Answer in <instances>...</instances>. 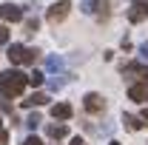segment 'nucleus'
Here are the masks:
<instances>
[{
  "label": "nucleus",
  "mask_w": 148,
  "mask_h": 145,
  "mask_svg": "<svg viewBox=\"0 0 148 145\" xmlns=\"http://www.w3.org/2000/svg\"><path fill=\"white\" fill-rule=\"evenodd\" d=\"M0 20H6V23H20V20H23V9L14 6V3H3V6H0Z\"/></svg>",
  "instance_id": "obj_4"
},
{
  "label": "nucleus",
  "mask_w": 148,
  "mask_h": 145,
  "mask_svg": "<svg viewBox=\"0 0 148 145\" xmlns=\"http://www.w3.org/2000/svg\"><path fill=\"white\" fill-rule=\"evenodd\" d=\"M128 97L134 100V103H145V85H143V83L131 85V88H128Z\"/></svg>",
  "instance_id": "obj_7"
},
{
  "label": "nucleus",
  "mask_w": 148,
  "mask_h": 145,
  "mask_svg": "<svg viewBox=\"0 0 148 145\" xmlns=\"http://www.w3.org/2000/svg\"><path fill=\"white\" fill-rule=\"evenodd\" d=\"M20 145H43V142H40L37 137H26V140H23V142H20Z\"/></svg>",
  "instance_id": "obj_18"
},
{
  "label": "nucleus",
  "mask_w": 148,
  "mask_h": 145,
  "mask_svg": "<svg viewBox=\"0 0 148 145\" xmlns=\"http://www.w3.org/2000/svg\"><path fill=\"white\" fill-rule=\"evenodd\" d=\"M140 57H143V60H148V43H143V46H140Z\"/></svg>",
  "instance_id": "obj_21"
},
{
  "label": "nucleus",
  "mask_w": 148,
  "mask_h": 145,
  "mask_svg": "<svg viewBox=\"0 0 148 145\" xmlns=\"http://www.w3.org/2000/svg\"><path fill=\"white\" fill-rule=\"evenodd\" d=\"M43 103H49V97H46V94H32L29 100H23V105H26V108H32V105H43Z\"/></svg>",
  "instance_id": "obj_11"
},
{
  "label": "nucleus",
  "mask_w": 148,
  "mask_h": 145,
  "mask_svg": "<svg viewBox=\"0 0 148 145\" xmlns=\"http://www.w3.org/2000/svg\"><path fill=\"white\" fill-rule=\"evenodd\" d=\"M123 122H125L128 131H140V128H143V120H140V117H134V114H123Z\"/></svg>",
  "instance_id": "obj_8"
},
{
  "label": "nucleus",
  "mask_w": 148,
  "mask_h": 145,
  "mask_svg": "<svg viewBox=\"0 0 148 145\" xmlns=\"http://www.w3.org/2000/svg\"><path fill=\"white\" fill-rule=\"evenodd\" d=\"M40 122H43V120H40V114H32V117H29V120H26V125L32 128V131H34V128L40 125Z\"/></svg>",
  "instance_id": "obj_16"
},
{
  "label": "nucleus",
  "mask_w": 148,
  "mask_h": 145,
  "mask_svg": "<svg viewBox=\"0 0 148 145\" xmlns=\"http://www.w3.org/2000/svg\"><path fill=\"white\" fill-rule=\"evenodd\" d=\"M46 68H49V71H60V68H63V57L51 54L49 60H46Z\"/></svg>",
  "instance_id": "obj_12"
},
{
  "label": "nucleus",
  "mask_w": 148,
  "mask_h": 145,
  "mask_svg": "<svg viewBox=\"0 0 148 145\" xmlns=\"http://www.w3.org/2000/svg\"><path fill=\"white\" fill-rule=\"evenodd\" d=\"M131 3H143V0H131Z\"/></svg>",
  "instance_id": "obj_28"
},
{
  "label": "nucleus",
  "mask_w": 148,
  "mask_h": 145,
  "mask_svg": "<svg viewBox=\"0 0 148 145\" xmlns=\"http://www.w3.org/2000/svg\"><path fill=\"white\" fill-rule=\"evenodd\" d=\"M37 26H40V20H37V17H29V20H26V34H34Z\"/></svg>",
  "instance_id": "obj_14"
},
{
  "label": "nucleus",
  "mask_w": 148,
  "mask_h": 145,
  "mask_svg": "<svg viewBox=\"0 0 148 145\" xmlns=\"http://www.w3.org/2000/svg\"><path fill=\"white\" fill-rule=\"evenodd\" d=\"M51 117H54V120H69V117H71V105H69V103L51 105Z\"/></svg>",
  "instance_id": "obj_6"
},
{
  "label": "nucleus",
  "mask_w": 148,
  "mask_h": 145,
  "mask_svg": "<svg viewBox=\"0 0 148 145\" xmlns=\"http://www.w3.org/2000/svg\"><path fill=\"white\" fill-rule=\"evenodd\" d=\"M123 71H125V74H137V77H140V74H148V68L143 66V63H125Z\"/></svg>",
  "instance_id": "obj_9"
},
{
  "label": "nucleus",
  "mask_w": 148,
  "mask_h": 145,
  "mask_svg": "<svg viewBox=\"0 0 148 145\" xmlns=\"http://www.w3.org/2000/svg\"><path fill=\"white\" fill-rule=\"evenodd\" d=\"M26 85H29V80H26V74L17 71V68H9V71L0 74V94H3V97H17V94L26 91Z\"/></svg>",
  "instance_id": "obj_1"
},
{
  "label": "nucleus",
  "mask_w": 148,
  "mask_h": 145,
  "mask_svg": "<svg viewBox=\"0 0 148 145\" xmlns=\"http://www.w3.org/2000/svg\"><path fill=\"white\" fill-rule=\"evenodd\" d=\"M108 145H120V142H114V140H111V142H108Z\"/></svg>",
  "instance_id": "obj_27"
},
{
  "label": "nucleus",
  "mask_w": 148,
  "mask_h": 145,
  "mask_svg": "<svg viewBox=\"0 0 148 145\" xmlns=\"http://www.w3.org/2000/svg\"><path fill=\"white\" fill-rule=\"evenodd\" d=\"M37 49H26V46H20V43H9V49H6V57L14 63V66H26V63H34L37 60Z\"/></svg>",
  "instance_id": "obj_2"
},
{
  "label": "nucleus",
  "mask_w": 148,
  "mask_h": 145,
  "mask_svg": "<svg viewBox=\"0 0 148 145\" xmlns=\"http://www.w3.org/2000/svg\"><path fill=\"white\" fill-rule=\"evenodd\" d=\"M6 140H9V134H6V131H0V145H6Z\"/></svg>",
  "instance_id": "obj_22"
},
{
  "label": "nucleus",
  "mask_w": 148,
  "mask_h": 145,
  "mask_svg": "<svg viewBox=\"0 0 148 145\" xmlns=\"http://www.w3.org/2000/svg\"><path fill=\"white\" fill-rule=\"evenodd\" d=\"M71 145H86V142H83L80 137H74V140H71Z\"/></svg>",
  "instance_id": "obj_23"
},
{
  "label": "nucleus",
  "mask_w": 148,
  "mask_h": 145,
  "mask_svg": "<svg viewBox=\"0 0 148 145\" xmlns=\"http://www.w3.org/2000/svg\"><path fill=\"white\" fill-rule=\"evenodd\" d=\"M69 12H71V3L69 0H57L54 6L46 12V17H49V23H63V20L69 17Z\"/></svg>",
  "instance_id": "obj_3"
},
{
  "label": "nucleus",
  "mask_w": 148,
  "mask_h": 145,
  "mask_svg": "<svg viewBox=\"0 0 148 145\" xmlns=\"http://www.w3.org/2000/svg\"><path fill=\"white\" fill-rule=\"evenodd\" d=\"M143 85H145V100H148V80H145V83H143Z\"/></svg>",
  "instance_id": "obj_26"
},
{
  "label": "nucleus",
  "mask_w": 148,
  "mask_h": 145,
  "mask_svg": "<svg viewBox=\"0 0 148 145\" xmlns=\"http://www.w3.org/2000/svg\"><path fill=\"white\" fill-rule=\"evenodd\" d=\"M128 20H131V23H140V20H143V9H140V6H134V9L128 12Z\"/></svg>",
  "instance_id": "obj_13"
},
{
  "label": "nucleus",
  "mask_w": 148,
  "mask_h": 145,
  "mask_svg": "<svg viewBox=\"0 0 148 145\" xmlns=\"http://www.w3.org/2000/svg\"><path fill=\"white\" fill-rule=\"evenodd\" d=\"M49 85H51V91H60V88H63V85H66V80H57V77H54V80H51Z\"/></svg>",
  "instance_id": "obj_17"
},
{
  "label": "nucleus",
  "mask_w": 148,
  "mask_h": 145,
  "mask_svg": "<svg viewBox=\"0 0 148 145\" xmlns=\"http://www.w3.org/2000/svg\"><path fill=\"white\" fill-rule=\"evenodd\" d=\"M26 80H29L32 85H40V83H43V74H40V71H32V74H26Z\"/></svg>",
  "instance_id": "obj_15"
},
{
  "label": "nucleus",
  "mask_w": 148,
  "mask_h": 145,
  "mask_svg": "<svg viewBox=\"0 0 148 145\" xmlns=\"http://www.w3.org/2000/svg\"><path fill=\"white\" fill-rule=\"evenodd\" d=\"M66 134H69V128L63 125V122H60V125H49V137H51V140H63Z\"/></svg>",
  "instance_id": "obj_10"
},
{
  "label": "nucleus",
  "mask_w": 148,
  "mask_h": 145,
  "mask_svg": "<svg viewBox=\"0 0 148 145\" xmlns=\"http://www.w3.org/2000/svg\"><path fill=\"white\" fill-rule=\"evenodd\" d=\"M0 111H6V114H12V103H9V100H0Z\"/></svg>",
  "instance_id": "obj_20"
},
{
  "label": "nucleus",
  "mask_w": 148,
  "mask_h": 145,
  "mask_svg": "<svg viewBox=\"0 0 148 145\" xmlns=\"http://www.w3.org/2000/svg\"><path fill=\"white\" fill-rule=\"evenodd\" d=\"M143 120H145V122H148V108H145V111H143Z\"/></svg>",
  "instance_id": "obj_25"
},
{
  "label": "nucleus",
  "mask_w": 148,
  "mask_h": 145,
  "mask_svg": "<svg viewBox=\"0 0 148 145\" xmlns=\"http://www.w3.org/2000/svg\"><path fill=\"white\" fill-rule=\"evenodd\" d=\"M0 43H9V29L6 26H0Z\"/></svg>",
  "instance_id": "obj_19"
},
{
  "label": "nucleus",
  "mask_w": 148,
  "mask_h": 145,
  "mask_svg": "<svg viewBox=\"0 0 148 145\" xmlns=\"http://www.w3.org/2000/svg\"><path fill=\"white\" fill-rule=\"evenodd\" d=\"M83 105H86V111H91V114H97V111H103L106 108V100L100 97V94H86V100H83Z\"/></svg>",
  "instance_id": "obj_5"
},
{
  "label": "nucleus",
  "mask_w": 148,
  "mask_h": 145,
  "mask_svg": "<svg viewBox=\"0 0 148 145\" xmlns=\"http://www.w3.org/2000/svg\"><path fill=\"white\" fill-rule=\"evenodd\" d=\"M140 9H143V17H148V3H145V6H140Z\"/></svg>",
  "instance_id": "obj_24"
}]
</instances>
